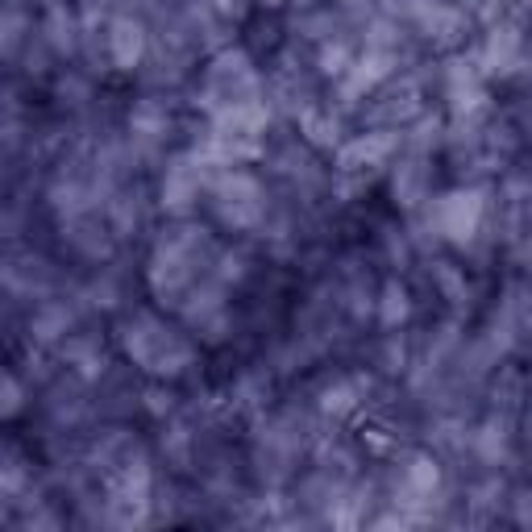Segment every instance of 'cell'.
Wrapping results in <instances>:
<instances>
[{"mask_svg": "<svg viewBox=\"0 0 532 532\" xmlns=\"http://www.w3.org/2000/svg\"><path fill=\"white\" fill-rule=\"evenodd\" d=\"M478 212H483V204H478V196L474 192H458V196H449L441 204V229L449 237H470L474 225H478Z\"/></svg>", "mask_w": 532, "mask_h": 532, "instance_id": "6da1fadb", "label": "cell"}, {"mask_svg": "<svg viewBox=\"0 0 532 532\" xmlns=\"http://www.w3.org/2000/svg\"><path fill=\"white\" fill-rule=\"evenodd\" d=\"M138 54H142V30L133 21H117V25H113V59H117L121 67H133Z\"/></svg>", "mask_w": 532, "mask_h": 532, "instance_id": "7a4b0ae2", "label": "cell"}]
</instances>
